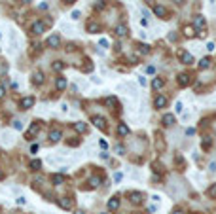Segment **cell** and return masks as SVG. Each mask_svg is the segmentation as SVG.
Here are the masks:
<instances>
[{
	"label": "cell",
	"instance_id": "ab89813d",
	"mask_svg": "<svg viewBox=\"0 0 216 214\" xmlns=\"http://www.w3.org/2000/svg\"><path fill=\"white\" fill-rule=\"evenodd\" d=\"M180 112H182V103L178 100V103H176V114H180Z\"/></svg>",
	"mask_w": 216,
	"mask_h": 214
},
{
	"label": "cell",
	"instance_id": "c3c4849f",
	"mask_svg": "<svg viewBox=\"0 0 216 214\" xmlns=\"http://www.w3.org/2000/svg\"><path fill=\"white\" fill-rule=\"evenodd\" d=\"M175 2H176V4H184V0H175Z\"/></svg>",
	"mask_w": 216,
	"mask_h": 214
},
{
	"label": "cell",
	"instance_id": "277c9868",
	"mask_svg": "<svg viewBox=\"0 0 216 214\" xmlns=\"http://www.w3.org/2000/svg\"><path fill=\"white\" fill-rule=\"evenodd\" d=\"M38 131H40V121H32V125H30V129L27 131L25 138H27V140H32V138H34V134H36Z\"/></svg>",
	"mask_w": 216,
	"mask_h": 214
},
{
	"label": "cell",
	"instance_id": "f35d334b",
	"mask_svg": "<svg viewBox=\"0 0 216 214\" xmlns=\"http://www.w3.org/2000/svg\"><path fill=\"white\" fill-rule=\"evenodd\" d=\"M120 180H121V173H116L114 174V182H120Z\"/></svg>",
	"mask_w": 216,
	"mask_h": 214
},
{
	"label": "cell",
	"instance_id": "681fc988",
	"mask_svg": "<svg viewBox=\"0 0 216 214\" xmlns=\"http://www.w3.org/2000/svg\"><path fill=\"white\" fill-rule=\"evenodd\" d=\"M21 2H23V4H29V2H30V0H21Z\"/></svg>",
	"mask_w": 216,
	"mask_h": 214
},
{
	"label": "cell",
	"instance_id": "836d02e7",
	"mask_svg": "<svg viewBox=\"0 0 216 214\" xmlns=\"http://www.w3.org/2000/svg\"><path fill=\"white\" fill-rule=\"evenodd\" d=\"M116 152H118L120 155H123V154H125V148H123V144H116Z\"/></svg>",
	"mask_w": 216,
	"mask_h": 214
},
{
	"label": "cell",
	"instance_id": "4fadbf2b",
	"mask_svg": "<svg viewBox=\"0 0 216 214\" xmlns=\"http://www.w3.org/2000/svg\"><path fill=\"white\" fill-rule=\"evenodd\" d=\"M61 137H63L61 129H51V131H49V140H51V142H59Z\"/></svg>",
	"mask_w": 216,
	"mask_h": 214
},
{
	"label": "cell",
	"instance_id": "1f68e13d",
	"mask_svg": "<svg viewBox=\"0 0 216 214\" xmlns=\"http://www.w3.org/2000/svg\"><path fill=\"white\" fill-rule=\"evenodd\" d=\"M152 167H154V171H155V173H163V165H159L157 161H154V163H152Z\"/></svg>",
	"mask_w": 216,
	"mask_h": 214
},
{
	"label": "cell",
	"instance_id": "2e32d148",
	"mask_svg": "<svg viewBox=\"0 0 216 214\" xmlns=\"http://www.w3.org/2000/svg\"><path fill=\"white\" fill-rule=\"evenodd\" d=\"M118 208H120V197H112L108 201V210L114 212V210H118Z\"/></svg>",
	"mask_w": 216,
	"mask_h": 214
},
{
	"label": "cell",
	"instance_id": "6da1fadb",
	"mask_svg": "<svg viewBox=\"0 0 216 214\" xmlns=\"http://www.w3.org/2000/svg\"><path fill=\"white\" fill-rule=\"evenodd\" d=\"M193 27L199 29V36H205V29H207V19L203 15H195L193 17Z\"/></svg>",
	"mask_w": 216,
	"mask_h": 214
},
{
	"label": "cell",
	"instance_id": "4316f807",
	"mask_svg": "<svg viewBox=\"0 0 216 214\" xmlns=\"http://www.w3.org/2000/svg\"><path fill=\"white\" fill-rule=\"evenodd\" d=\"M89 184H91V188H97V186L100 184V178H99V176H93V178H89Z\"/></svg>",
	"mask_w": 216,
	"mask_h": 214
},
{
	"label": "cell",
	"instance_id": "bcb514c9",
	"mask_svg": "<svg viewBox=\"0 0 216 214\" xmlns=\"http://www.w3.org/2000/svg\"><path fill=\"white\" fill-rule=\"evenodd\" d=\"M173 214H184V212H182V210H180V208H178V210H175V212H173Z\"/></svg>",
	"mask_w": 216,
	"mask_h": 214
},
{
	"label": "cell",
	"instance_id": "ac0fdd59",
	"mask_svg": "<svg viewBox=\"0 0 216 214\" xmlns=\"http://www.w3.org/2000/svg\"><path fill=\"white\" fill-rule=\"evenodd\" d=\"M45 44H48L49 48H57V46L61 44V38L57 36V34H53V36H49V38H48V42H45Z\"/></svg>",
	"mask_w": 216,
	"mask_h": 214
},
{
	"label": "cell",
	"instance_id": "ee69618b",
	"mask_svg": "<svg viewBox=\"0 0 216 214\" xmlns=\"http://www.w3.org/2000/svg\"><path fill=\"white\" fill-rule=\"evenodd\" d=\"M207 49H209V51H212V49H214V44H212V42H209V46H207Z\"/></svg>",
	"mask_w": 216,
	"mask_h": 214
},
{
	"label": "cell",
	"instance_id": "9a60e30c",
	"mask_svg": "<svg viewBox=\"0 0 216 214\" xmlns=\"http://www.w3.org/2000/svg\"><path fill=\"white\" fill-rule=\"evenodd\" d=\"M55 89H57V91H65V89H66V80L63 76H59L55 80Z\"/></svg>",
	"mask_w": 216,
	"mask_h": 214
},
{
	"label": "cell",
	"instance_id": "f907efd6",
	"mask_svg": "<svg viewBox=\"0 0 216 214\" xmlns=\"http://www.w3.org/2000/svg\"><path fill=\"white\" fill-rule=\"evenodd\" d=\"M146 4H154V0H146Z\"/></svg>",
	"mask_w": 216,
	"mask_h": 214
},
{
	"label": "cell",
	"instance_id": "5b68a950",
	"mask_svg": "<svg viewBox=\"0 0 216 214\" xmlns=\"http://www.w3.org/2000/svg\"><path fill=\"white\" fill-rule=\"evenodd\" d=\"M178 57H180V61L184 63V64H191L193 63V55L188 53V51H184V49H178Z\"/></svg>",
	"mask_w": 216,
	"mask_h": 214
},
{
	"label": "cell",
	"instance_id": "f1b7e54d",
	"mask_svg": "<svg viewBox=\"0 0 216 214\" xmlns=\"http://www.w3.org/2000/svg\"><path fill=\"white\" fill-rule=\"evenodd\" d=\"M201 146H203V150H209V148H210V138H209V137H205V138H203V142H201Z\"/></svg>",
	"mask_w": 216,
	"mask_h": 214
},
{
	"label": "cell",
	"instance_id": "816d5d0a",
	"mask_svg": "<svg viewBox=\"0 0 216 214\" xmlns=\"http://www.w3.org/2000/svg\"><path fill=\"white\" fill-rule=\"evenodd\" d=\"M0 38H2V34H0Z\"/></svg>",
	"mask_w": 216,
	"mask_h": 214
},
{
	"label": "cell",
	"instance_id": "83f0119b",
	"mask_svg": "<svg viewBox=\"0 0 216 214\" xmlns=\"http://www.w3.org/2000/svg\"><path fill=\"white\" fill-rule=\"evenodd\" d=\"M116 103H118L116 97H108V99H104V104H106V106H114Z\"/></svg>",
	"mask_w": 216,
	"mask_h": 214
},
{
	"label": "cell",
	"instance_id": "52a82bcc",
	"mask_svg": "<svg viewBox=\"0 0 216 214\" xmlns=\"http://www.w3.org/2000/svg\"><path fill=\"white\" fill-rule=\"evenodd\" d=\"M91 123H93L97 129H102V131L106 129V119L100 118V116H93V118H91Z\"/></svg>",
	"mask_w": 216,
	"mask_h": 214
},
{
	"label": "cell",
	"instance_id": "f6af8a7d",
	"mask_svg": "<svg viewBox=\"0 0 216 214\" xmlns=\"http://www.w3.org/2000/svg\"><path fill=\"white\" fill-rule=\"evenodd\" d=\"M63 2H65V4H74L76 0H63Z\"/></svg>",
	"mask_w": 216,
	"mask_h": 214
},
{
	"label": "cell",
	"instance_id": "7402d4cb",
	"mask_svg": "<svg viewBox=\"0 0 216 214\" xmlns=\"http://www.w3.org/2000/svg\"><path fill=\"white\" fill-rule=\"evenodd\" d=\"M209 66H210V59H209V57H203V59L199 61V64H197V68H199V70H205V68H209Z\"/></svg>",
	"mask_w": 216,
	"mask_h": 214
},
{
	"label": "cell",
	"instance_id": "3957f363",
	"mask_svg": "<svg viewBox=\"0 0 216 214\" xmlns=\"http://www.w3.org/2000/svg\"><path fill=\"white\" fill-rule=\"evenodd\" d=\"M167 104H169V99H167L165 95H157V97L154 99V108H157V110L165 108Z\"/></svg>",
	"mask_w": 216,
	"mask_h": 214
},
{
	"label": "cell",
	"instance_id": "7a4b0ae2",
	"mask_svg": "<svg viewBox=\"0 0 216 214\" xmlns=\"http://www.w3.org/2000/svg\"><path fill=\"white\" fill-rule=\"evenodd\" d=\"M30 32L34 36H40V34H44L45 32V23H42V21H36L32 27H30Z\"/></svg>",
	"mask_w": 216,
	"mask_h": 214
},
{
	"label": "cell",
	"instance_id": "4dcf8cb0",
	"mask_svg": "<svg viewBox=\"0 0 216 214\" xmlns=\"http://www.w3.org/2000/svg\"><path fill=\"white\" fill-rule=\"evenodd\" d=\"M184 34L186 36H195V29H193V27H186L184 29Z\"/></svg>",
	"mask_w": 216,
	"mask_h": 214
},
{
	"label": "cell",
	"instance_id": "9c48e42d",
	"mask_svg": "<svg viewBox=\"0 0 216 214\" xmlns=\"http://www.w3.org/2000/svg\"><path fill=\"white\" fill-rule=\"evenodd\" d=\"M127 34H129L127 25H125V23H120V25L116 27V36H118V38H125Z\"/></svg>",
	"mask_w": 216,
	"mask_h": 214
},
{
	"label": "cell",
	"instance_id": "74e56055",
	"mask_svg": "<svg viewBox=\"0 0 216 214\" xmlns=\"http://www.w3.org/2000/svg\"><path fill=\"white\" fill-rule=\"evenodd\" d=\"M186 134H188V137H191V134H195V129H193V127L186 129Z\"/></svg>",
	"mask_w": 216,
	"mask_h": 214
},
{
	"label": "cell",
	"instance_id": "603a6c76",
	"mask_svg": "<svg viewBox=\"0 0 216 214\" xmlns=\"http://www.w3.org/2000/svg\"><path fill=\"white\" fill-rule=\"evenodd\" d=\"M163 80H161V78H154V82H152V87H154V91H159V89H161L163 87Z\"/></svg>",
	"mask_w": 216,
	"mask_h": 214
},
{
	"label": "cell",
	"instance_id": "ffe728a7",
	"mask_svg": "<svg viewBox=\"0 0 216 214\" xmlns=\"http://www.w3.org/2000/svg\"><path fill=\"white\" fill-rule=\"evenodd\" d=\"M154 14H155L157 17H163V19H167V10H165L163 6H154Z\"/></svg>",
	"mask_w": 216,
	"mask_h": 214
},
{
	"label": "cell",
	"instance_id": "d6a6232c",
	"mask_svg": "<svg viewBox=\"0 0 216 214\" xmlns=\"http://www.w3.org/2000/svg\"><path fill=\"white\" fill-rule=\"evenodd\" d=\"M106 6V0H97V4H95V10H102Z\"/></svg>",
	"mask_w": 216,
	"mask_h": 214
},
{
	"label": "cell",
	"instance_id": "5bb4252c",
	"mask_svg": "<svg viewBox=\"0 0 216 214\" xmlns=\"http://www.w3.org/2000/svg\"><path fill=\"white\" fill-rule=\"evenodd\" d=\"M175 121H176V119H175V116H173V114H165V116L161 118V123H163L165 127H171V125H175Z\"/></svg>",
	"mask_w": 216,
	"mask_h": 214
},
{
	"label": "cell",
	"instance_id": "7c38bea8",
	"mask_svg": "<svg viewBox=\"0 0 216 214\" xmlns=\"http://www.w3.org/2000/svg\"><path fill=\"white\" fill-rule=\"evenodd\" d=\"M72 127H74V131H76V133H80V134L87 133V123H84V121H76Z\"/></svg>",
	"mask_w": 216,
	"mask_h": 214
},
{
	"label": "cell",
	"instance_id": "8992f818",
	"mask_svg": "<svg viewBox=\"0 0 216 214\" xmlns=\"http://www.w3.org/2000/svg\"><path fill=\"white\" fill-rule=\"evenodd\" d=\"M144 199V195L140 193V191H129V201L133 203V205H140Z\"/></svg>",
	"mask_w": 216,
	"mask_h": 214
},
{
	"label": "cell",
	"instance_id": "d590c367",
	"mask_svg": "<svg viewBox=\"0 0 216 214\" xmlns=\"http://www.w3.org/2000/svg\"><path fill=\"white\" fill-rule=\"evenodd\" d=\"M38 150H40V146H38V144H32V146H30V154H36Z\"/></svg>",
	"mask_w": 216,
	"mask_h": 214
},
{
	"label": "cell",
	"instance_id": "b9f144b4",
	"mask_svg": "<svg viewBox=\"0 0 216 214\" xmlns=\"http://www.w3.org/2000/svg\"><path fill=\"white\" fill-rule=\"evenodd\" d=\"M100 46H102V48H106V46H108V40L102 38V40H100Z\"/></svg>",
	"mask_w": 216,
	"mask_h": 214
},
{
	"label": "cell",
	"instance_id": "7dc6e473",
	"mask_svg": "<svg viewBox=\"0 0 216 214\" xmlns=\"http://www.w3.org/2000/svg\"><path fill=\"white\" fill-rule=\"evenodd\" d=\"M74 214H85V212H84V210H76Z\"/></svg>",
	"mask_w": 216,
	"mask_h": 214
},
{
	"label": "cell",
	"instance_id": "d6986e66",
	"mask_svg": "<svg viewBox=\"0 0 216 214\" xmlns=\"http://www.w3.org/2000/svg\"><path fill=\"white\" fill-rule=\"evenodd\" d=\"M87 32H91V34H97V32H100V25L99 23H93V21H91V23H87Z\"/></svg>",
	"mask_w": 216,
	"mask_h": 214
},
{
	"label": "cell",
	"instance_id": "d4e9b609",
	"mask_svg": "<svg viewBox=\"0 0 216 214\" xmlns=\"http://www.w3.org/2000/svg\"><path fill=\"white\" fill-rule=\"evenodd\" d=\"M51 68H53V72H55V70H57V72H61V70L65 68V63H63V61H55V63L51 64Z\"/></svg>",
	"mask_w": 216,
	"mask_h": 214
},
{
	"label": "cell",
	"instance_id": "8fae6325",
	"mask_svg": "<svg viewBox=\"0 0 216 214\" xmlns=\"http://www.w3.org/2000/svg\"><path fill=\"white\" fill-rule=\"evenodd\" d=\"M57 203H59V207L65 208V210H70L72 208V201L68 199V197H59V199H57Z\"/></svg>",
	"mask_w": 216,
	"mask_h": 214
},
{
	"label": "cell",
	"instance_id": "f546056e",
	"mask_svg": "<svg viewBox=\"0 0 216 214\" xmlns=\"http://www.w3.org/2000/svg\"><path fill=\"white\" fill-rule=\"evenodd\" d=\"M207 195H209V197H216V184H212V186L207 189Z\"/></svg>",
	"mask_w": 216,
	"mask_h": 214
},
{
	"label": "cell",
	"instance_id": "e575fe53",
	"mask_svg": "<svg viewBox=\"0 0 216 214\" xmlns=\"http://www.w3.org/2000/svg\"><path fill=\"white\" fill-rule=\"evenodd\" d=\"M14 129H17V131H21V129H23V123H21L19 119H15V121H14Z\"/></svg>",
	"mask_w": 216,
	"mask_h": 214
},
{
	"label": "cell",
	"instance_id": "30bf717a",
	"mask_svg": "<svg viewBox=\"0 0 216 214\" xmlns=\"http://www.w3.org/2000/svg\"><path fill=\"white\" fill-rule=\"evenodd\" d=\"M34 103H36V100H34V97H25V99H21V108L23 110H29V108H32L34 106Z\"/></svg>",
	"mask_w": 216,
	"mask_h": 214
},
{
	"label": "cell",
	"instance_id": "7bdbcfd3",
	"mask_svg": "<svg viewBox=\"0 0 216 214\" xmlns=\"http://www.w3.org/2000/svg\"><path fill=\"white\" fill-rule=\"evenodd\" d=\"M72 19H80V12H72Z\"/></svg>",
	"mask_w": 216,
	"mask_h": 214
},
{
	"label": "cell",
	"instance_id": "60d3db41",
	"mask_svg": "<svg viewBox=\"0 0 216 214\" xmlns=\"http://www.w3.org/2000/svg\"><path fill=\"white\" fill-rule=\"evenodd\" d=\"M17 203H19V205H25L27 201H25V197H17Z\"/></svg>",
	"mask_w": 216,
	"mask_h": 214
},
{
	"label": "cell",
	"instance_id": "e0dca14e",
	"mask_svg": "<svg viewBox=\"0 0 216 214\" xmlns=\"http://www.w3.org/2000/svg\"><path fill=\"white\" fill-rule=\"evenodd\" d=\"M32 84H34V85L44 84V72H40V70L34 72V74H32Z\"/></svg>",
	"mask_w": 216,
	"mask_h": 214
},
{
	"label": "cell",
	"instance_id": "8d00e7d4",
	"mask_svg": "<svg viewBox=\"0 0 216 214\" xmlns=\"http://www.w3.org/2000/svg\"><path fill=\"white\" fill-rule=\"evenodd\" d=\"M4 97H6V87L0 85V99H4Z\"/></svg>",
	"mask_w": 216,
	"mask_h": 214
},
{
	"label": "cell",
	"instance_id": "44dd1931",
	"mask_svg": "<svg viewBox=\"0 0 216 214\" xmlns=\"http://www.w3.org/2000/svg\"><path fill=\"white\" fill-rule=\"evenodd\" d=\"M129 133L131 131H129V127L125 125V123H120V125H118V134H120V137H127Z\"/></svg>",
	"mask_w": 216,
	"mask_h": 214
},
{
	"label": "cell",
	"instance_id": "cb8c5ba5",
	"mask_svg": "<svg viewBox=\"0 0 216 214\" xmlns=\"http://www.w3.org/2000/svg\"><path fill=\"white\" fill-rule=\"evenodd\" d=\"M29 167H30V171H40V169H42V161L40 159H32Z\"/></svg>",
	"mask_w": 216,
	"mask_h": 214
},
{
	"label": "cell",
	"instance_id": "ba28073f",
	"mask_svg": "<svg viewBox=\"0 0 216 214\" xmlns=\"http://www.w3.org/2000/svg\"><path fill=\"white\" fill-rule=\"evenodd\" d=\"M176 82H178V85H180V87H186V85H190V84H191V78H190V74L182 72V74H178Z\"/></svg>",
	"mask_w": 216,
	"mask_h": 214
},
{
	"label": "cell",
	"instance_id": "484cf974",
	"mask_svg": "<svg viewBox=\"0 0 216 214\" xmlns=\"http://www.w3.org/2000/svg\"><path fill=\"white\" fill-rule=\"evenodd\" d=\"M51 182H53V184H63V182H65V176H63V174H53V176H51Z\"/></svg>",
	"mask_w": 216,
	"mask_h": 214
}]
</instances>
